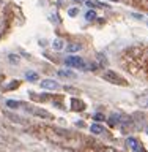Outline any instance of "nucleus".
<instances>
[{"label":"nucleus","mask_w":148,"mask_h":152,"mask_svg":"<svg viewBox=\"0 0 148 152\" xmlns=\"http://www.w3.org/2000/svg\"><path fill=\"white\" fill-rule=\"evenodd\" d=\"M139 104L142 108H148V97H140L139 98Z\"/></svg>","instance_id":"dca6fc26"},{"label":"nucleus","mask_w":148,"mask_h":152,"mask_svg":"<svg viewBox=\"0 0 148 152\" xmlns=\"http://www.w3.org/2000/svg\"><path fill=\"white\" fill-rule=\"evenodd\" d=\"M147 24H148V22H147Z\"/></svg>","instance_id":"a878e982"},{"label":"nucleus","mask_w":148,"mask_h":152,"mask_svg":"<svg viewBox=\"0 0 148 152\" xmlns=\"http://www.w3.org/2000/svg\"><path fill=\"white\" fill-rule=\"evenodd\" d=\"M6 116L11 119V121H14V122H19V124H22V122H24V119H21L19 116H14V114H9V113H8Z\"/></svg>","instance_id":"f3484780"},{"label":"nucleus","mask_w":148,"mask_h":152,"mask_svg":"<svg viewBox=\"0 0 148 152\" xmlns=\"http://www.w3.org/2000/svg\"><path fill=\"white\" fill-rule=\"evenodd\" d=\"M104 79L109 81V83H112V84H118V86H126V81L121 78V76H118L115 71H112V70H106L104 71Z\"/></svg>","instance_id":"f257e3e1"},{"label":"nucleus","mask_w":148,"mask_h":152,"mask_svg":"<svg viewBox=\"0 0 148 152\" xmlns=\"http://www.w3.org/2000/svg\"><path fill=\"white\" fill-rule=\"evenodd\" d=\"M58 86L60 84L54 79H43L41 81V89H46V90H57Z\"/></svg>","instance_id":"20e7f679"},{"label":"nucleus","mask_w":148,"mask_h":152,"mask_svg":"<svg viewBox=\"0 0 148 152\" xmlns=\"http://www.w3.org/2000/svg\"><path fill=\"white\" fill-rule=\"evenodd\" d=\"M65 64L68 66H73V68H80L82 70L84 65H85V60L80 59V57H76V56H69V57L65 59Z\"/></svg>","instance_id":"f03ea898"},{"label":"nucleus","mask_w":148,"mask_h":152,"mask_svg":"<svg viewBox=\"0 0 148 152\" xmlns=\"http://www.w3.org/2000/svg\"><path fill=\"white\" fill-rule=\"evenodd\" d=\"M25 79L27 81H38V73H35V71H27L25 73Z\"/></svg>","instance_id":"f8f14e48"},{"label":"nucleus","mask_w":148,"mask_h":152,"mask_svg":"<svg viewBox=\"0 0 148 152\" xmlns=\"http://www.w3.org/2000/svg\"><path fill=\"white\" fill-rule=\"evenodd\" d=\"M147 70H148V64H147Z\"/></svg>","instance_id":"393cba45"},{"label":"nucleus","mask_w":148,"mask_h":152,"mask_svg":"<svg viewBox=\"0 0 148 152\" xmlns=\"http://www.w3.org/2000/svg\"><path fill=\"white\" fill-rule=\"evenodd\" d=\"M68 14H69V16H71V18H74V16H76V14H77V8H71V10H69V11H68Z\"/></svg>","instance_id":"412c9836"},{"label":"nucleus","mask_w":148,"mask_h":152,"mask_svg":"<svg viewBox=\"0 0 148 152\" xmlns=\"http://www.w3.org/2000/svg\"><path fill=\"white\" fill-rule=\"evenodd\" d=\"M82 49V46L79 45V43H69L68 46H66V52H79Z\"/></svg>","instance_id":"0eeeda50"},{"label":"nucleus","mask_w":148,"mask_h":152,"mask_svg":"<svg viewBox=\"0 0 148 152\" xmlns=\"http://www.w3.org/2000/svg\"><path fill=\"white\" fill-rule=\"evenodd\" d=\"M85 104L82 102H79L77 98H71V109L73 111H79V109H84Z\"/></svg>","instance_id":"423d86ee"},{"label":"nucleus","mask_w":148,"mask_h":152,"mask_svg":"<svg viewBox=\"0 0 148 152\" xmlns=\"http://www.w3.org/2000/svg\"><path fill=\"white\" fill-rule=\"evenodd\" d=\"M63 46H65V43H63V40H60V38H55V40L52 41V48L57 49V51L63 49Z\"/></svg>","instance_id":"6e6552de"},{"label":"nucleus","mask_w":148,"mask_h":152,"mask_svg":"<svg viewBox=\"0 0 148 152\" xmlns=\"http://www.w3.org/2000/svg\"><path fill=\"white\" fill-rule=\"evenodd\" d=\"M126 144H128V147H129L132 152H144V147L140 146V142L137 141L136 138H128Z\"/></svg>","instance_id":"7ed1b4c3"},{"label":"nucleus","mask_w":148,"mask_h":152,"mask_svg":"<svg viewBox=\"0 0 148 152\" xmlns=\"http://www.w3.org/2000/svg\"><path fill=\"white\" fill-rule=\"evenodd\" d=\"M35 116H38V117H44V119H52V114L46 113L44 109H35Z\"/></svg>","instance_id":"1a4fd4ad"},{"label":"nucleus","mask_w":148,"mask_h":152,"mask_svg":"<svg viewBox=\"0 0 148 152\" xmlns=\"http://www.w3.org/2000/svg\"><path fill=\"white\" fill-rule=\"evenodd\" d=\"M98 68V64H95V62H90V64H87L85 62V65H84V71H93V70H96Z\"/></svg>","instance_id":"9b49d317"},{"label":"nucleus","mask_w":148,"mask_h":152,"mask_svg":"<svg viewBox=\"0 0 148 152\" xmlns=\"http://www.w3.org/2000/svg\"><path fill=\"white\" fill-rule=\"evenodd\" d=\"M95 119H96V121H104V116L103 114H95Z\"/></svg>","instance_id":"5701e85b"},{"label":"nucleus","mask_w":148,"mask_h":152,"mask_svg":"<svg viewBox=\"0 0 148 152\" xmlns=\"http://www.w3.org/2000/svg\"><path fill=\"white\" fill-rule=\"evenodd\" d=\"M98 59H99V65H107V59H106V56H103V54H98Z\"/></svg>","instance_id":"a211bd4d"},{"label":"nucleus","mask_w":148,"mask_h":152,"mask_svg":"<svg viewBox=\"0 0 148 152\" xmlns=\"http://www.w3.org/2000/svg\"><path fill=\"white\" fill-rule=\"evenodd\" d=\"M90 132L95 133V135H99V133L104 132V128H103V125H99V124H93V125L90 127Z\"/></svg>","instance_id":"9d476101"},{"label":"nucleus","mask_w":148,"mask_h":152,"mask_svg":"<svg viewBox=\"0 0 148 152\" xmlns=\"http://www.w3.org/2000/svg\"><path fill=\"white\" fill-rule=\"evenodd\" d=\"M57 75L60 76V78H63V79H76V73H73L71 70H58L57 71Z\"/></svg>","instance_id":"39448f33"},{"label":"nucleus","mask_w":148,"mask_h":152,"mask_svg":"<svg viewBox=\"0 0 148 152\" xmlns=\"http://www.w3.org/2000/svg\"><path fill=\"white\" fill-rule=\"evenodd\" d=\"M85 19H87V21H95V19H96V13H95L93 10H88V11L85 13Z\"/></svg>","instance_id":"4468645a"},{"label":"nucleus","mask_w":148,"mask_h":152,"mask_svg":"<svg viewBox=\"0 0 148 152\" xmlns=\"http://www.w3.org/2000/svg\"><path fill=\"white\" fill-rule=\"evenodd\" d=\"M85 3H87L90 8H103V7H107V5L99 3V2H95V0H88V2H85Z\"/></svg>","instance_id":"ddd939ff"},{"label":"nucleus","mask_w":148,"mask_h":152,"mask_svg":"<svg viewBox=\"0 0 148 152\" xmlns=\"http://www.w3.org/2000/svg\"><path fill=\"white\" fill-rule=\"evenodd\" d=\"M8 59H9V62H11V64H17V62H19V57L14 56V54H9Z\"/></svg>","instance_id":"aec40b11"},{"label":"nucleus","mask_w":148,"mask_h":152,"mask_svg":"<svg viewBox=\"0 0 148 152\" xmlns=\"http://www.w3.org/2000/svg\"><path fill=\"white\" fill-rule=\"evenodd\" d=\"M6 104H8V108H13V109H16V108L19 106V103H17V102H13V100H8Z\"/></svg>","instance_id":"6ab92c4d"},{"label":"nucleus","mask_w":148,"mask_h":152,"mask_svg":"<svg viewBox=\"0 0 148 152\" xmlns=\"http://www.w3.org/2000/svg\"><path fill=\"white\" fill-rule=\"evenodd\" d=\"M101 152H117V151L112 149V147H104V149H101Z\"/></svg>","instance_id":"4be33fe9"},{"label":"nucleus","mask_w":148,"mask_h":152,"mask_svg":"<svg viewBox=\"0 0 148 152\" xmlns=\"http://www.w3.org/2000/svg\"><path fill=\"white\" fill-rule=\"evenodd\" d=\"M74 2H76V3H80V2H84V0H74Z\"/></svg>","instance_id":"b1692460"},{"label":"nucleus","mask_w":148,"mask_h":152,"mask_svg":"<svg viewBox=\"0 0 148 152\" xmlns=\"http://www.w3.org/2000/svg\"><path fill=\"white\" fill-rule=\"evenodd\" d=\"M109 124L113 127V125H117V124H120V116H112V117H109Z\"/></svg>","instance_id":"2eb2a0df"}]
</instances>
